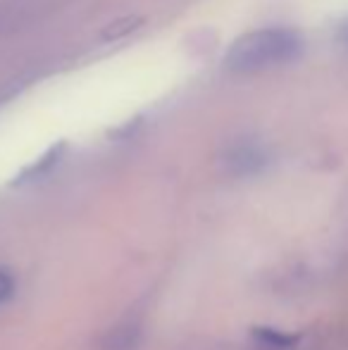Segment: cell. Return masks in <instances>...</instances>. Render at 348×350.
Listing matches in <instances>:
<instances>
[{
    "label": "cell",
    "mask_w": 348,
    "mask_h": 350,
    "mask_svg": "<svg viewBox=\"0 0 348 350\" xmlns=\"http://www.w3.org/2000/svg\"><path fill=\"white\" fill-rule=\"evenodd\" d=\"M303 53V41L291 29H258L243 33L224 57V70L232 74H256L286 65Z\"/></svg>",
    "instance_id": "1"
},
{
    "label": "cell",
    "mask_w": 348,
    "mask_h": 350,
    "mask_svg": "<svg viewBox=\"0 0 348 350\" xmlns=\"http://www.w3.org/2000/svg\"><path fill=\"white\" fill-rule=\"evenodd\" d=\"M258 336H260L265 343H269V346H274V348H286V346H291V343L296 341V336H286V334H277V332H272V329H258Z\"/></svg>",
    "instance_id": "2"
},
{
    "label": "cell",
    "mask_w": 348,
    "mask_h": 350,
    "mask_svg": "<svg viewBox=\"0 0 348 350\" xmlns=\"http://www.w3.org/2000/svg\"><path fill=\"white\" fill-rule=\"evenodd\" d=\"M12 293H14V277L8 269H0V305L12 298Z\"/></svg>",
    "instance_id": "3"
},
{
    "label": "cell",
    "mask_w": 348,
    "mask_h": 350,
    "mask_svg": "<svg viewBox=\"0 0 348 350\" xmlns=\"http://www.w3.org/2000/svg\"><path fill=\"white\" fill-rule=\"evenodd\" d=\"M131 29H134V22H131V19H124V22H120V24H115V27L107 29L105 36L107 38H120V36H124V33H131Z\"/></svg>",
    "instance_id": "4"
},
{
    "label": "cell",
    "mask_w": 348,
    "mask_h": 350,
    "mask_svg": "<svg viewBox=\"0 0 348 350\" xmlns=\"http://www.w3.org/2000/svg\"><path fill=\"white\" fill-rule=\"evenodd\" d=\"M339 38H341V41H344L346 46H348V19L344 22V27L339 29Z\"/></svg>",
    "instance_id": "5"
}]
</instances>
